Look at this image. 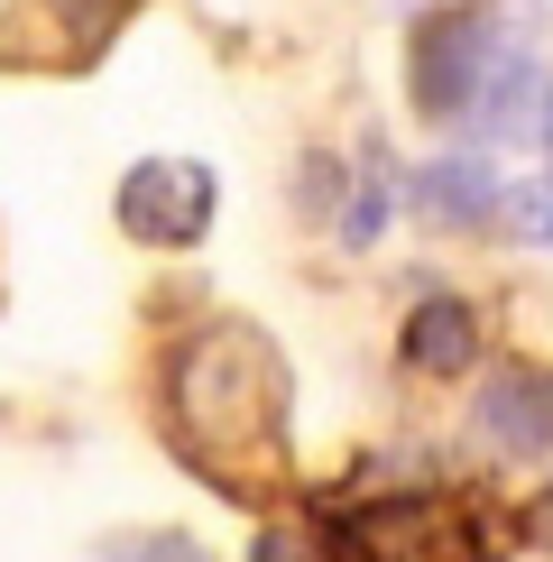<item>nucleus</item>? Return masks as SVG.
<instances>
[{
    "instance_id": "1",
    "label": "nucleus",
    "mask_w": 553,
    "mask_h": 562,
    "mask_svg": "<svg viewBox=\"0 0 553 562\" xmlns=\"http://www.w3.org/2000/svg\"><path fill=\"white\" fill-rule=\"evenodd\" d=\"M276 406H286V379H276V350L240 323H213L176 350V425L184 442H276Z\"/></svg>"
},
{
    "instance_id": "2",
    "label": "nucleus",
    "mask_w": 553,
    "mask_h": 562,
    "mask_svg": "<svg viewBox=\"0 0 553 562\" xmlns=\"http://www.w3.org/2000/svg\"><path fill=\"white\" fill-rule=\"evenodd\" d=\"M121 231L148 249H194L213 231V167L194 157H148L121 176Z\"/></svg>"
},
{
    "instance_id": "3",
    "label": "nucleus",
    "mask_w": 553,
    "mask_h": 562,
    "mask_svg": "<svg viewBox=\"0 0 553 562\" xmlns=\"http://www.w3.org/2000/svg\"><path fill=\"white\" fill-rule=\"evenodd\" d=\"M489 75H498V56H489V37H479V19L433 10L425 29H415V111H425V121H461V111H479Z\"/></svg>"
},
{
    "instance_id": "4",
    "label": "nucleus",
    "mask_w": 553,
    "mask_h": 562,
    "mask_svg": "<svg viewBox=\"0 0 553 562\" xmlns=\"http://www.w3.org/2000/svg\"><path fill=\"white\" fill-rule=\"evenodd\" d=\"M479 434L498 442L507 461H553V379L535 360H507V369H489L479 379Z\"/></svg>"
},
{
    "instance_id": "5",
    "label": "nucleus",
    "mask_w": 553,
    "mask_h": 562,
    "mask_svg": "<svg viewBox=\"0 0 553 562\" xmlns=\"http://www.w3.org/2000/svg\"><path fill=\"white\" fill-rule=\"evenodd\" d=\"M397 350H406V369H415V379H461V369L479 360V314H471L461 295H425V304L406 314Z\"/></svg>"
},
{
    "instance_id": "6",
    "label": "nucleus",
    "mask_w": 553,
    "mask_h": 562,
    "mask_svg": "<svg viewBox=\"0 0 553 562\" xmlns=\"http://www.w3.org/2000/svg\"><path fill=\"white\" fill-rule=\"evenodd\" d=\"M425 213L433 222H479L498 203V176H489V157H443V167H425Z\"/></svg>"
},
{
    "instance_id": "7",
    "label": "nucleus",
    "mask_w": 553,
    "mask_h": 562,
    "mask_svg": "<svg viewBox=\"0 0 553 562\" xmlns=\"http://www.w3.org/2000/svg\"><path fill=\"white\" fill-rule=\"evenodd\" d=\"M102 562H213L194 535H111Z\"/></svg>"
},
{
    "instance_id": "8",
    "label": "nucleus",
    "mask_w": 553,
    "mask_h": 562,
    "mask_svg": "<svg viewBox=\"0 0 553 562\" xmlns=\"http://www.w3.org/2000/svg\"><path fill=\"white\" fill-rule=\"evenodd\" d=\"M249 562H305V544H295L286 526H268V535H259V553H249Z\"/></svg>"
}]
</instances>
